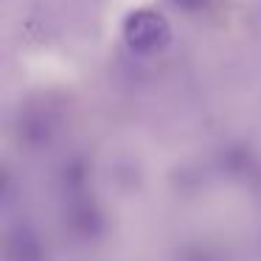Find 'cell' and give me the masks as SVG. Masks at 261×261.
Segmentation results:
<instances>
[{
	"mask_svg": "<svg viewBox=\"0 0 261 261\" xmlns=\"http://www.w3.org/2000/svg\"><path fill=\"white\" fill-rule=\"evenodd\" d=\"M171 29L166 23L163 14L141 9V12L129 14L124 23V40L135 54H158L169 45Z\"/></svg>",
	"mask_w": 261,
	"mask_h": 261,
	"instance_id": "cell-1",
	"label": "cell"
},
{
	"mask_svg": "<svg viewBox=\"0 0 261 261\" xmlns=\"http://www.w3.org/2000/svg\"><path fill=\"white\" fill-rule=\"evenodd\" d=\"M182 6H188V9H194V6H199V0H180Z\"/></svg>",
	"mask_w": 261,
	"mask_h": 261,
	"instance_id": "cell-2",
	"label": "cell"
}]
</instances>
